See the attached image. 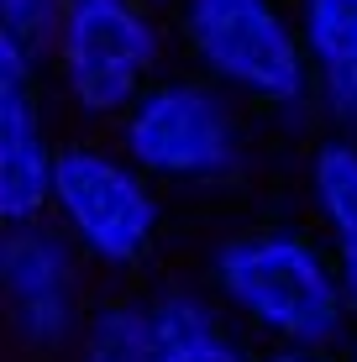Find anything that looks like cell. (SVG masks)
Here are the masks:
<instances>
[{"label": "cell", "mask_w": 357, "mask_h": 362, "mask_svg": "<svg viewBox=\"0 0 357 362\" xmlns=\"http://www.w3.org/2000/svg\"><path fill=\"white\" fill-rule=\"evenodd\" d=\"M47 221L95 273H137L158 252L168 205L147 173L100 136H69L58 153Z\"/></svg>", "instance_id": "5"}, {"label": "cell", "mask_w": 357, "mask_h": 362, "mask_svg": "<svg viewBox=\"0 0 357 362\" xmlns=\"http://www.w3.org/2000/svg\"><path fill=\"white\" fill-rule=\"evenodd\" d=\"M174 42L153 0H69L47 53V84L74 121L116 127L168 74Z\"/></svg>", "instance_id": "4"}, {"label": "cell", "mask_w": 357, "mask_h": 362, "mask_svg": "<svg viewBox=\"0 0 357 362\" xmlns=\"http://www.w3.org/2000/svg\"><path fill=\"white\" fill-rule=\"evenodd\" d=\"M64 11H69V0H0V42L21 47L47 74V53L58 42Z\"/></svg>", "instance_id": "11"}, {"label": "cell", "mask_w": 357, "mask_h": 362, "mask_svg": "<svg viewBox=\"0 0 357 362\" xmlns=\"http://www.w3.org/2000/svg\"><path fill=\"white\" fill-rule=\"evenodd\" d=\"M163 341L153 326V305L137 294H110L90 305L79 336H74V362H158Z\"/></svg>", "instance_id": "10"}, {"label": "cell", "mask_w": 357, "mask_h": 362, "mask_svg": "<svg viewBox=\"0 0 357 362\" xmlns=\"http://www.w3.org/2000/svg\"><path fill=\"white\" fill-rule=\"evenodd\" d=\"M347 362H357V336H352V352H347Z\"/></svg>", "instance_id": "14"}, {"label": "cell", "mask_w": 357, "mask_h": 362, "mask_svg": "<svg viewBox=\"0 0 357 362\" xmlns=\"http://www.w3.org/2000/svg\"><path fill=\"white\" fill-rule=\"evenodd\" d=\"M84 263L74 242L53 221H32V226H6L0 236V294H6L11 331L32 352H58L74 346L84 315Z\"/></svg>", "instance_id": "6"}, {"label": "cell", "mask_w": 357, "mask_h": 362, "mask_svg": "<svg viewBox=\"0 0 357 362\" xmlns=\"http://www.w3.org/2000/svg\"><path fill=\"white\" fill-rule=\"evenodd\" d=\"M58 153L64 142H53L42 64H32L21 47L0 42V221L6 226L47 221Z\"/></svg>", "instance_id": "7"}, {"label": "cell", "mask_w": 357, "mask_h": 362, "mask_svg": "<svg viewBox=\"0 0 357 362\" xmlns=\"http://www.w3.org/2000/svg\"><path fill=\"white\" fill-rule=\"evenodd\" d=\"M315 74V121L357 136V0H294Z\"/></svg>", "instance_id": "9"}, {"label": "cell", "mask_w": 357, "mask_h": 362, "mask_svg": "<svg viewBox=\"0 0 357 362\" xmlns=\"http://www.w3.org/2000/svg\"><path fill=\"white\" fill-rule=\"evenodd\" d=\"M257 362H336V352H315V346H274Z\"/></svg>", "instance_id": "13"}, {"label": "cell", "mask_w": 357, "mask_h": 362, "mask_svg": "<svg viewBox=\"0 0 357 362\" xmlns=\"http://www.w3.org/2000/svg\"><path fill=\"white\" fill-rule=\"evenodd\" d=\"M174 37L184 64L252 116L284 127L315 116V74L294 0H174Z\"/></svg>", "instance_id": "2"}, {"label": "cell", "mask_w": 357, "mask_h": 362, "mask_svg": "<svg viewBox=\"0 0 357 362\" xmlns=\"http://www.w3.org/2000/svg\"><path fill=\"white\" fill-rule=\"evenodd\" d=\"M205 279L231 320L274 346L331 352L357 320L315 226L252 221L226 231L205 257Z\"/></svg>", "instance_id": "1"}, {"label": "cell", "mask_w": 357, "mask_h": 362, "mask_svg": "<svg viewBox=\"0 0 357 362\" xmlns=\"http://www.w3.org/2000/svg\"><path fill=\"white\" fill-rule=\"evenodd\" d=\"M252 110L194 69H168L127 116L110 142L158 189H231L252 168Z\"/></svg>", "instance_id": "3"}, {"label": "cell", "mask_w": 357, "mask_h": 362, "mask_svg": "<svg viewBox=\"0 0 357 362\" xmlns=\"http://www.w3.org/2000/svg\"><path fill=\"white\" fill-rule=\"evenodd\" d=\"M305 210L341 273L347 305L357 315V136L321 132L305 158Z\"/></svg>", "instance_id": "8"}, {"label": "cell", "mask_w": 357, "mask_h": 362, "mask_svg": "<svg viewBox=\"0 0 357 362\" xmlns=\"http://www.w3.org/2000/svg\"><path fill=\"white\" fill-rule=\"evenodd\" d=\"M158 362H252L242 352L237 331L221 320L211 331H194V336H179V341H163V357Z\"/></svg>", "instance_id": "12"}]
</instances>
